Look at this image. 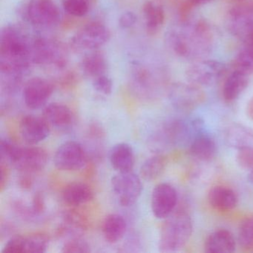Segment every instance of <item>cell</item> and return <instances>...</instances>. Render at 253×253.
<instances>
[{
    "mask_svg": "<svg viewBox=\"0 0 253 253\" xmlns=\"http://www.w3.org/2000/svg\"><path fill=\"white\" fill-rule=\"evenodd\" d=\"M166 43L177 56L187 60H202L213 47V35L202 20H185L173 25L167 31Z\"/></svg>",
    "mask_w": 253,
    "mask_h": 253,
    "instance_id": "1",
    "label": "cell"
},
{
    "mask_svg": "<svg viewBox=\"0 0 253 253\" xmlns=\"http://www.w3.org/2000/svg\"><path fill=\"white\" fill-rule=\"evenodd\" d=\"M32 40L20 26L7 25L0 34L1 78L21 81L27 75L32 60Z\"/></svg>",
    "mask_w": 253,
    "mask_h": 253,
    "instance_id": "2",
    "label": "cell"
},
{
    "mask_svg": "<svg viewBox=\"0 0 253 253\" xmlns=\"http://www.w3.org/2000/svg\"><path fill=\"white\" fill-rule=\"evenodd\" d=\"M0 156L2 161L26 173L38 172L43 169L48 159L46 151L42 148L22 147L8 139H2L0 142Z\"/></svg>",
    "mask_w": 253,
    "mask_h": 253,
    "instance_id": "3",
    "label": "cell"
},
{
    "mask_svg": "<svg viewBox=\"0 0 253 253\" xmlns=\"http://www.w3.org/2000/svg\"><path fill=\"white\" fill-rule=\"evenodd\" d=\"M193 231L190 215L185 211H177L166 218L161 229L159 251L175 253L189 243Z\"/></svg>",
    "mask_w": 253,
    "mask_h": 253,
    "instance_id": "4",
    "label": "cell"
},
{
    "mask_svg": "<svg viewBox=\"0 0 253 253\" xmlns=\"http://www.w3.org/2000/svg\"><path fill=\"white\" fill-rule=\"evenodd\" d=\"M31 60L34 64L63 69L67 65V51L57 40L35 37L32 40Z\"/></svg>",
    "mask_w": 253,
    "mask_h": 253,
    "instance_id": "5",
    "label": "cell"
},
{
    "mask_svg": "<svg viewBox=\"0 0 253 253\" xmlns=\"http://www.w3.org/2000/svg\"><path fill=\"white\" fill-rule=\"evenodd\" d=\"M110 38V30L106 25L100 22H90L74 35L71 43L75 49L91 51L106 45Z\"/></svg>",
    "mask_w": 253,
    "mask_h": 253,
    "instance_id": "6",
    "label": "cell"
},
{
    "mask_svg": "<svg viewBox=\"0 0 253 253\" xmlns=\"http://www.w3.org/2000/svg\"><path fill=\"white\" fill-rule=\"evenodd\" d=\"M23 14L28 23L38 27H52L62 18L60 8L53 0H30Z\"/></svg>",
    "mask_w": 253,
    "mask_h": 253,
    "instance_id": "7",
    "label": "cell"
},
{
    "mask_svg": "<svg viewBox=\"0 0 253 253\" xmlns=\"http://www.w3.org/2000/svg\"><path fill=\"white\" fill-rule=\"evenodd\" d=\"M112 190L123 207L134 205L143 190L141 179L135 173L118 172L111 180Z\"/></svg>",
    "mask_w": 253,
    "mask_h": 253,
    "instance_id": "8",
    "label": "cell"
},
{
    "mask_svg": "<svg viewBox=\"0 0 253 253\" xmlns=\"http://www.w3.org/2000/svg\"><path fill=\"white\" fill-rule=\"evenodd\" d=\"M226 66L213 60H199L186 72L188 81L199 87L211 86L218 82L226 72Z\"/></svg>",
    "mask_w": 253,
    "mask_h": 253,
    "instance_id": "9",
    "label": "cell"
},
{
    "mask_svg": "<svg viewBox=\"0 0 253 253\" xmlns=\"http://www.w3.org/2000/svg\"><path fill=\"white\" fill-rule=\"evenodd\" d=\"M54 163L56 168L61 171H79L86 165L87 154L81 143L70 140L57 148Z\"/></svg>",
    "mask_w": 253,
    "mask_h": 253,
    "instance_id": "10",
    "label": "cell"
},
{
    "mask_svg": "<svg viewBox=\"0 0 253 253\" xmlns=\"http://www.w3.org/2000/svg\"><path fill=\"white\" fill-rule=\"evenodd\" d=\"M169 100L172 106L180 112H188L201 106L205 100V93L201 87L189 84H174L170 88Z\"/></svg>",
    "mask_w": 253,
    "mask_h": 253,
    "instance_id": "11",
    "label": "cell"
},
{
    "mask_svg": "<svg viewBox=\"0 0 253 253\" xmlns=\"http://www.w3.org/2000/svg\"><path fill=\"white\" fill-rule=\"evenodd\" d=\"M226 26L234 37L246 45L253 43V8H234L228 14Z\"/></svg>",
    "mask_w": 253,
    "mask_h": 253,
    "instance_id": "12",
    "label": "cell"
},
{
    "mask_svg": "<svg viewBox=\"0 0 253 253\" xmlns=\"http://www.w3.org/2000/svg\"><path fill=\"white\" fill-rule=\"evenodd\" d=\"M177 203V193L171 185L159 183L155 186L151 198V208L158 219H166L174 211Z\"/></svg>",
    "mask_w": 253,
    "mask_h": 253,
    "instance_id": "13",
    "label": "cell"
},
{
    "mask_svg": "<svg viewBox=\"0 0 253 253\" xmlns=\"http://www.w3.org/2000/svg\"><path fill=\"white\" fill-rule=\"evenodd\" d=\"M54 84L42 78H34L29 80L23 89L25 104L31 109H38L46 104L54 92Z\"/></svg>",
    "mask_w": 253,
    "mask_h": 253,
    "instance_id": "14",
    "label": "cell"
},
{
    "mask_svg": "<svg viewBox=\"0 0 253 253\" xmlns=\"http://www.w3.org/2000/svg\"><path fill=\"white\" fill-rule=\"evenodd\" d=\"M48 243L49 238L43 233L16 235L8 240L6 249L10 253H43Z\"/></svg>",
    "mask_w": 253,
    "mask_h": 253,
    "instance_id": "15",
    "label": "cell"
},
{
    "mask_svg": "<svg viewBox=\"0 0 253 253\" xmlns=\"http://www.w3.org/2000/svg\"><path fill=\"white\" fill-rule=\"evenodd\" d=\"M20 133L23 140L31 146L45 140L50 134V125L43 118L26 115L20 123Z\"/></svg>",
    "mask_w": 253,
    "mask_h": 253,
    "instance_id": "16",
    "label": "cell"
},
{
    "mask_svg": "<svg viewBox=\"0 0 253 253\" xmlns=\"http://www.w3.org/2000/svg\"><path fill=\"white\" fill-rule=\"evenodd\" d=\"M42 116L50 126L59 129L72 126L75 120L72 109L60 103H51L45 106Z\"/></svg>",
    "mask_w": 253,
    "mask_h": 253,
    "instance_id": "17",
    "label": "cell"
},
{
    "mask_svg": "<svg viewBox=\"0 0 253 253\" xmlns=\"http://www.w3.org/2000/svg\"><path fill=\"white\" fill-rule=\"evenodd\" d=\"M207 198L210 205L217 211H231L238 204V195L235 191L222 185L211 187L209 191Z\"/></svg>",
    "mask_w": 253,
    "mask_h": 253,
    "instance_id": "18",
    "label": "cell"
},
{
    "mask_svg": "<svg viewBox=\"0 0 253 253\" xmlns=\"http://www.w3.org/2000/svg\"><path fill=\"white\" fill-rule=\"evenodd\" d=\"M109 161L112 168L118 172L132 171L135 163L132 146L126 143H117L109 152Z\"/></svg>",
    "mask_w": 253,
    "mask_h": 253,
    "instance_id": "19",
    "label": "cell"
},
{
    "mask_svg": "<svg viewBox=\"0 0 253 253\" xmlns=\"http://www.w3.org/2000/svg\"><path fill=\"white\" fill-rule=\"evenodd\" d=\"M92 189L83 182H72L63 189L62 198L67 205L80 207L91 202L94 199Z\"/></svg>",
    "mask_w": 253,
    "mask_h": 253,
    "instance_id": "20",
    "label": "cell"
},
{
    "mask_svg": "<svg viewBox=\"0 0 253 253\" xmlns=\"http://www.w3.org/2000/svg\"><path fill=\"white\" fill-rule=\"evenodd\" d=\"M236 248L233 235L226 229H219L210 234L204 244V251L208 253H231Z\"/></svg>",
    "mask_w": 253,
    "mask_h": 253,
    "instance_id": "21",
    "label": "cell"
},
{
    "mask_svg": "<svg viewBox=\"0 0 253 253\" xmlns=\"http://www.w3.org/2000/svg\"><path fill=\"white\" fill-rule=\"evenodd\" d=\"M191 155L204 162L211 161L217 153V145L212 137L204 132L199 133L190 143Z\"/></svg>",
    "mask_w": 253,
    "mask_h": 253,
    "instance_id": "22",
    "label": "cell"
},
{
    "mask_svg": "<svg viewBox=\"0 0 253 253\" xmlns=\"http://www.w3.org/2000/svg\"><path fill=\"white\" fill-rule=\"evenodd\" d=\"M81 69L85 76L94 78L106 75L108 71V62L106 56L101 51L94 50L83 57Z\"/></svg>",
    "mask_w": 253,
    "mask_h": 253,
    "instance_id": "23",
    "label": "cell"
},
{
    "mask_svg": "<svg viewBox=\"0 0 253 253\" xmlns=\"http://www.w3.org/2000/svg\"><path fill=\"white\" fill-rule=\"evenodd\" d=\"M126 229V221L121 214H109L102 223L103 237L109 244L119 242L125 235Z\"/></svg>",
    "mask_w": 253,
    "mask_h": 253,
    "instance_id": "24",
    "label": "cell"
},
{
    "mask_svg": "<svg viewBox=\"0 0 253 253\" xmlns=\"http://www.w3.org/2000/svg\"><path fill=\"white\" fill-rule=\"evenodd\" d=\"M143 15L146 32L150 35H156L165 22V11L162 5L154 1H147L143 4Z\"/></svg>",
    "mask_w": 253,
    "mask_h": 253,
    "instance_id": "25",
    "label": "cell"
},
{
    "mask_svg": "<svg viewBox=\"0 0 253 253\" xmlns=\"http://www.w3.org/2000/svg\"><path fill=\"white\" fill-rule=\"evenodd\" d=\"M249 76L235 70L225 81L223 88V98L232 102L239 97L249 85Z\"/></svg>",
    "mask_w": 253,
    "mask_h": 253,
    "instance_id": "26",
    "label": "cell"
},
{
    "mask_svg": "<svg viewBox=\"0 0 253 253\" xmlns=\"http://www.w3.org/2000/svg\"><path fill=\"white\" fill-rule=\"evenodd\" d=\"M167 166V159L164 155H155L148 158L140 167V174L146 181H153L162 175Z\"/></svg>",
    "mask_w": 253,
    "mask_h": 253,
    "instance_id": "27",
    "label": "cell"
},
{
    "mask_svg": "<svg viewBox=\"0 0 253 253\" xmlns=\"http://www.w3.org/2000/svg\"><path fill=\"white\" fill-rule=\"evenodd\" d=\"M226 141L237 149L253 146V132L243 126L234 125L226 133Z\"/></svg>",
    "mask_w": 253,
    "mask_h": 253,
    "instance_id": "28",
    "label": "cell"
},
{
    "mask_svg": "<svg viewBox=\"0 0 253 253\" xmlns=\"http://www.w3.org/2000/svg\"><path fill=\"white\" fill-rule=\"evenodd\" d=\"M235 70L244 75H253V43L246 45L235 60Z\"/></svg>",
    "mask_w": 253,
    "mask_h": 253,
    "instance_id": "29",
    "label": "cell"
},
{
    "mask_svg": "<svg viewBox=\"0 0 253 253\" xmlns=\"http://www.w3.org/2000/svg\"><path fill=\"white\" fill-rule=\"evenodd\" d=\"M65 11L75 17L86 15L91 8V0H62Z\"/></svg>",
    "mask_w": 253,
    "mask_h": 253,
    "instance_id": "30",
    "label": "cell"
},
{
    "mask_svg": "<svg viewBox=\"0 0 253 253\" xmlns=\"http://www.w3.org/2000/svg\"><path fill=\"white\" fill-rule=\"evenodd\" d=\"M238 242L243 248L253 247V216L241 222L238 229Z\"/></svg>",
    "mask_w": 253,
    "mask_h": 253,
    "instance_id": "31",
    "label": "cell"
},
{
    "mask_svg": "<svg viewBox=\"0 0 253 253\" xmlns=\"http://www.w3.org/2000/svg\"><path fill=\"white\" fill-rule=\"evenodd\" d=\"M236 161L243 169L252 171L253 169V146L238 149Z\"/></svg>",
    "mask_w": 253,
    "mask_h": 253,
    "instance_id": "32",
    "label": "cell"
},
{
    "mask_svg": "<svg viewBox=\"0 0 253 253\" xmlns=\"http://www.w3.org/2000/svg\"><path fill=\"white\" fill-rule=\"evenodd\" d=\"M62 253H79L91 252L89 244L81 238H73L65 243L62 247Z\"/></svg>",
    "mask_w": 253,
    "mask_h": 253,
    "instance_id": "33",
    "label": "cell"
},
{
    "mask_svg": "<svg viewBox=\"0 0 253 253\" xmlns=\"http://www.w3.org/2000/svg\"><path fill=\"white\" fill-rule=\"evenodd\" d=\"M94 90L100 94L109 95L113 90V81L107 75H103L92 80Z\"/></svg>",
    "mask_w": 253,
    "mask_h": 253,
    "instance_id": "34",
    "label": "cell"
},
{
    "mask_svg": "<svg viewBox=\"0 0 253 253\" xmlns=\"http://www.w3.org/2000/svg\"><path fill=\"white\" fill-rule=\"evenodd\" d=\"M137 16L132 11H126L119 18V26L121 29H128L137 23Z\"/></svg>",
    "mask_w": 253,
    "mask_h": 253,
    "instance_id": "35",
    "label": "cell"
},
{
    "mask_svg": "<svg viewBox=\"0 0 253 253\" xmlns=\"http://www.w3.org/2000/svg\"><path fill=\"white\" fill-rule=\"evenodd\" d=\"M45 208V203H44L43 198L41 195L38 194L35 195L33 201V210L35 213H40L43 211Z\"/></svg>",
    "mask_w": 253,
    "mask_h": 253,
    "instance_id": "36",
    "label": "cell"
},
{
    "mask_svg": "<svg viewBox=\"0 0 253 253\" xmlns=\"http://www.w3.org/2000/svg\"><path fill=\"white\" fill-rule=\"evenodd\" d=\"M246 113L249 119L253 121V97L250 99V101L247 103V109H246Z\"/></svg>",
    "mask_w": 253,
    "mask_h": 253,
    "instance_id": "37",
    "label": "cell"
},
{
    "mask_svg": "<svg viewBox=\"0 0 253 253\" xmlns=\"http://www.w3.org/2000/svg\"><path fill=\"white\" fill-rule=\"evenodd\" d=\"M191 2L194 5H204V4L208 3L212 0H190Z\"/></svg>",
    "mask_w": 253,
    "mask_h": 253,
    "instance_id": "38",
    "label": "cell"
},
{
    "mask_svg": "<svg viewBox=\"0 0 253 253\" xmlns=\"http://www.w3.org/2000/svg\"><path fill=\"white\" fill-rule=\"evenodd\" d=\"M248 180L250 183L253 184V169L250 171V174L248 175Z\"/></svg>",
    "mask_w": 253,
    "mask_h": 253,
    "instance_id": "39",
    "label": "cell"
},
{
    "mask_svg": "<svg viewBox=\"0 0 253 253\" xmlns=\"http://www.w3.org/2000/svg\"><path fill=\"white\" fill-rule=\"evenodd\" d=\"M238 1H241V0H238Z\"/></svg>",
    "mask_w": 253,
    "mask_h": 253,
    "instance_id": "40",
    "label": "cell"
}]
</instances>
